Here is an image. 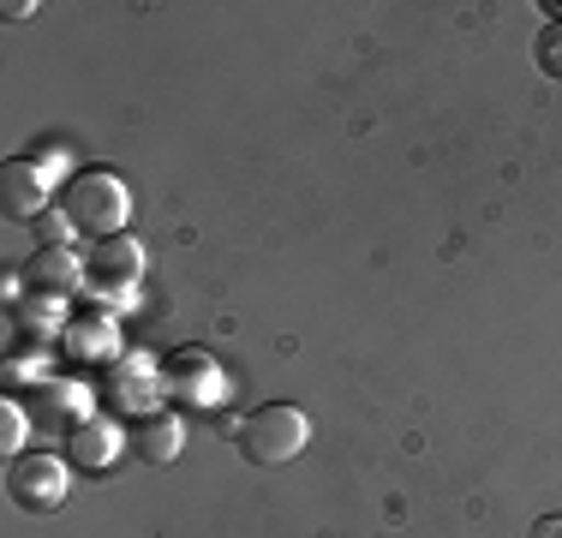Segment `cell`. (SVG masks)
Segmentation results:
<instances>
[{"label": "cell", "mask_w": 562, "mask_h": 538, "mask_svg": "<svg viewBox=\"0 0 562 538\" xmlns=\"http://www.w3.org/2000/svg\"><path fill=\"white\" fill-rule=\"evenodd\" d=\"M120 455V430L114 425H102V419H85V425H72V461L78 467H90V473H97V467H109Z\"/></svg>", "instance_id": "obj_9"}, {"label": "cell", "mask_w": 562, "mask_h": 538, "mask_svg": "<svg viewBox=\"0 0 562 538\" xmlns=\"http://www.w3.org/2000/svg\"><path fill=\"white\" fill-rule=\"evenodd\" d=\"M24 430H31V419H24L19 401H0V449H19Z\"/></svg>", "instance_id": "obj_13"}, {"label": "cell", "mask_w": 562, "mask_h": 538, "mask_svg": "<svg viewBox=\"0 0 562 538\" xmlns=\"http://www.w3.org/2000/svg\"><path fill=\"white\" fill-rule=\"evenodd\" d=\"M78 413H85V395H78V389H48V407H43V419H48V425L78 419ZM78 425H85V419H78Z\"/></svg>", "instance_id": "obj_12"}, {"label": "cell", "mask_w": 562, "mask_h": 538, "mask_svg": "<svg viewBox=\"0 0 562 538\" xmlns=\"http://www.w3.org/2000/svg\"><path fill=\"white\" fill-rule=\"evenodd\" d=\"M24 323H31V329H55V305H31Z\"/></svg>", "instance_id": "obj_15"}, {"label": "cell", "mask_w": 562, "mask_h": 538, "mask_svg": "<svg viewBox=\"0 0 562 538\" xmlns=\"http://www.w3.org/2000/svg\"><path fill=\"white\" fill-rule=\"evenodd\" d=\"M60 341H66V354H72V359H102V354L114 347V323H109V317L72 323V329H66Z\"/></svg>", "instance_id": "obj_10"}, {"label": "cell", "mask_w": 562, "mask_h": 538, "mask_svg": "<svg viewBox=\"0 0 562 538\" xmlns=\"http://www.w3.org/2000/svg\"><path fill=\"white\" fill-rule=\"evenodd\" d=\"M7 491L19 508H31V515H48V508L66 503V467L55 455H19L7 473Z\"/></svg>", "instance_id": "obj_3"}, {"label": "cell", "mask_w": 562, "mask_h": 538, "mask_svg": "<svg viewBox=\"0 0 562 538\" xmlns=\"http://www.w3.org/2000/svg\"><path fill=\"white\" fill-rule=\"evenodd\" d=\"M539 66H544L551 78H562V19L544 24V36H539Z\"/></svg>", "instance_id": "obj_14"}, {"label": "cell", "mask_w": 562, "mask_h": 538, "mask_svg": "<svg viewBox=\"0 0 562 538\" xmlns=\"http://www.w3.org/2000/svg\"><path fill=\"white\" fill-rule=\"evenodd\" d=\"M0 204H7L12 222H36V215H48V173L36 168V161H7V173H0Z\"/></svg>", "instance_id": "obj_5"}, {"label": "cell", "mask_w": 562, "mask_h": 538, "mask_svg": "<svg viewBox=\"0 0 562 538\" xmlns=\"http://www.w3.org/2000/svg\"><path fill=\"white\" fill-rule=\"evenodd\" d=\"M180 442H186V425L173 419V413H150V419L138 425V455H144L150 467L180 461Z\"/></svg>", "instance_id": "obj_8"}, {"label": "cell", "mask_w": 562, "mask_h": 538, "mask_svg": "<svg viewBox=\"0 0 562 538\" xmlns=\"http://www.w3.org/2000/svg\"><path fill=\"white\" fill-rule=\"evenodd\" d=\"M138 269H144V246L138 239H109V246H97L90 251V281H97L102 293H114V305H132L126 293H132V281H138Z\"/></svg>", "instance_id": "obj_4"}, {"label": "cell", "mask_w": 562, "mask_h": 538, "mask_svg": "<svg viewBox=\"0 0 562 538\" xmlns=\"http://www.w3.org/2000/svg\"><path fill=\"white\" fill-rule=\"evenodd\" d=\"M132 215V198L126 186L114 180V173H78L72 186H66V222L78 227V234H120Z\"/></svg>", "instance_id": "obj_1"}, {"label": "cell", "mask_w": 562, "mask_h": 538, "mask_svg": "<svg viewBox=\"0 0 562 538\" xmlns=\"http://www.w3.org/2000/svg\"><path fill=\"white\" fill-rule=\"evenodd\" d=\"M173 383H180V395L198 401V407H216V401L227 395V377L210 366L204 354H186L180 366H173Z\"/></svg>", "instance_id": "obj_7"}, {"label": "cell", "mask_w": 562, "mask_h": 538, "mask_svg": "<svg viewBox=\"0 0 562 538\" xmlns=\"http://www.w3.org/2000/svg\"><path fill=\"white\" fill-rule=\"evenodd\" d=\"M532 538H562V520H557V515L539 520V527H532Z\"/></svg>", "instance_id": "obj_16"}, {"label": "cell", "mask_w": 562, "mask_h": 538, "mask_svg": "<svg viewBox=\"0 0 562 538\" xmlns=\"http://www.w3.org/2000/svg\"><path fill=\"white\" fill-rule=\"evenodd\" d=\"M36 281H43V288H78V281H85V264L72 258V251H43V258H36Z\"/></svg>", "instance_id": "obj_11"}, {"label": "cell", "mask_w": 562, "mask_h": 538, "mask_svg": "<svg viewBox=\"0 0 562 538\" xmlns=\"http://www.w3.org/2000/svg\"><path fill=\"white\" fill-rule=\"evenodd\" d=\"M109 395H114V407H126V413H150L156 395H162V377H156V366L144 354L138 359H114Z\"/></svg>", "instance_id": "obj_6"}, {"label": "cell", "mask_w": 562, "mask_h": 538, "mask_svg": "<svg viewBox=\"0 0 562 538\" xmlns=\"http://www.w3.org/2000/svg\"><path fill=\"white\" fill-rule=\"evenodd\" d=\"M305 449V413L300 407H258L239 425V455L251 467H281Z\"/></svg>", "instance_id": "obj_2"}]
</instances>
